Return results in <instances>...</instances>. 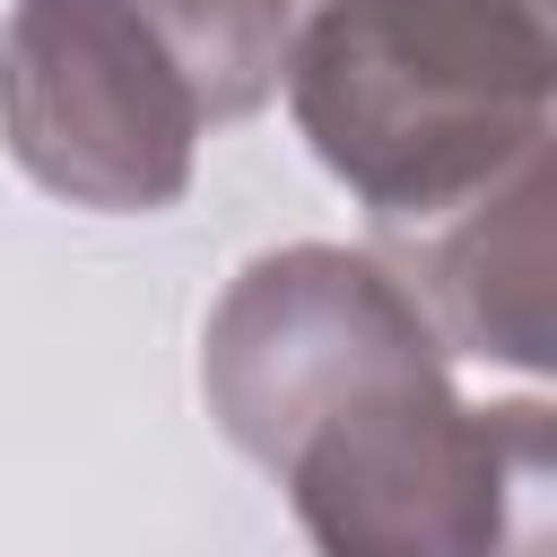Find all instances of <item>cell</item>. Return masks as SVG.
<instances>
[{
  "instance_id": "obj_3",
  "label": "cell",
  "mask_w": 557,
  "mask_h": 557,
  "mask_svg": "<svg viewBox=\"0 0 557 557\" xmlns=\"http://www.w3.org/2000/svg\"><path fill=\"white\" fill-rule=\"evenodd\" d=\"M200 87L139 0H17L0 35V139L78 209H165L191 183Z\"/></svg>"
},
{
  "instance_id": "obj_5",
  "label": "cell",
  "mask_w": 557,
  "mask_h": 557,
  "mask_svg": "<svg viewBox=\"0 0 557 557\" xmlns=\"http://www.w3.org/2000/svg\"><path fill=\"white\" fill-rule=\"evenodd\" d=\"M139 9L174 44L183 78L200 87V113H252L278 87L305 0H139Z\"/></svg>"
},
{
  "instance_id": "obj_4",
  "label": "cell",
  "mask_w": 557,
  "mask_h": 557,
  "mask_svg": "<svg viewBox=\"0 0 557 557\" xmlns=\"http://www.w3.org/2000/svg\"><path fill=\"white\" fill-rule=\"evenodd\" d=\"M418 287L435 305L426 313L435 339H453L470 357L540 366L548 357V157L513 165L470 209L435 218Z\"/></svg>"
},
{
  "instance_id": "obj_1",
  "label": "cell",
  "mask_w": 557,
  "mask_h": 557,
  "mask_svg": "<svg viewBox=\"0 0 557 557\" xmlns=\"http://www.w3.org/2000/svg\"><path fill=\"white\" fill-rule=\"evenodd\" d=\"M200 383L322 557H513L531 540L540 409H470L426 305L366 252H261L209 313Z\"/></svg>"
},
{
  "instance_id": "obj_2",
  "label": "cell",
  "mask_w": 557,
  "mask_h": 557,
  "mask_svg": "<svg viewBox=\"0 0 557 557\" xmlns=\"http://www.w3.org/2000/svg\"><path fill=\"white\" fill-rule=\"evenodd\" d=\"M278 78L383 226H435L548 157V0H322Z\"/></svg>"
}]
</instances>
